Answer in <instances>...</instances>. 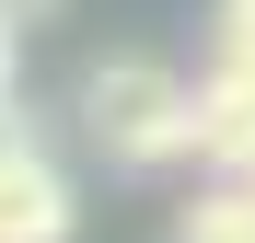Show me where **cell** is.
<instances>
[{"mask_svg":"<svg viewBox=\"0 0 255 243\" xmlns=\"http://www.w3.org/2000/svg\"><path fill=\"white\" fill-rule=\"evenodd\" d=\"M0 12H12V23H47V12H58V0H0Z\"/></svg>","mask_w":255,"mask_h":243,"instance_id":"8992f818","label":"cell"},{"mask_svg":"<svg viewBox=\"0 0 255 243\" xmlns=\"http://www.w3.org/2000/svg\"><path fill=\"white\" fill-rule=\"evenodd\" d=\"M81 209H70V174L47 162V139L0 128V243H70Z\"/></svg>","mask_w":255,"mask_h":243,"instance_id":"7a4b0ae2","label":"cell"},{"mask_svg":"<svg viewBox=\"0 0 255 243\" xmlns=\"http://www.w3.org/2000/svg\"><path fill=\"white\" fill-rule=\"evenodd\" d=\"M174 243H255V174H221L174 209Z\"/></svg>","mask_w":255,"mask_h":243,"instance_id":"277c9868","label":"cell"},{"mask_svg":"<svg viewBox=\"0 0 255 243\" xmlns=\"http://www.w3.org/2000/svg\"><path fill=\"white\" fill-rule=\"evenodd\" d=\"M209 70L255 81V0H221V12H209Z\"/></svg>","mask_w":255,"mask_h":243,"instance_id":"5b68a950","label":"cell"},{"mask_svg":"<svg viewBox=\"0 0 255 243\" xmlns=\"http://www.w3.org/2000/svg\"><path fill=\"white\" fill-rule=\"evenodd\" d=\"M81 128H93L105 162L162 174V162L197 151V81H174L162 58H93L81 70Z\"/></svg>","mask_w":255,"mask_h":243,"instance_id":"6da1fadb","label":"cell"},{"mask_svg":"<svg viewBox=\"0 0 255 243\" xmlns=\"http://www.w3.org/2000/svg\"><path fill=\"white\" fill-rule=\"evenodd\" d=\"M197 162L255 174V81H232V70H209V81H197Z\"/></svg>","mask_w":255,"mask_h":243,"instance_id":"3957f363","label":"cell"},{"mask_svg":"<svg viewBox=\"0 0 255 243\" xmlns=\"http://www.w3.org/2000/svg\"><path fill=\"white\" fill-rule=\"evenodd\" d=\"M0 93H12V12H0Z\"/></svg>","mask_w":255,"mask_h":243,"instance_id":"52a82bcc","label":"cell"}]
</instances>
